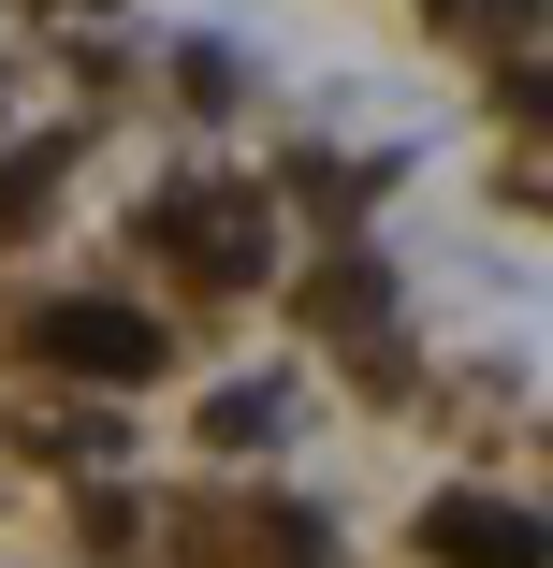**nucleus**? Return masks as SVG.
I'll return each mask as SVG.
<instances>
[{"mask_svg":"<svg viewBox=\"0 0 553 568\" xmlns=\"http://www.w3.org/2000/svg\"><path fill=\"white\" fill-rule=\"evenodd\" d=\"M422 554H437V568H539V510H510V496H437V510H422Z\"/></svg>","mask_w":553,"mask_h":568,"instance_id":"obj_3","label":"nucleus"},{"mask_svg":"<svg viewBox=\"0 0 553 568\" xmlns=\"http://www.w3.org/2000/svg\"><path fill=\"white\" fill-rule=\"evenodd\" d=\"M30 351L73 365V379H161L175 335H161L146 306H117V292H59V306H30Z\"/></svg>","mask_w":553,"mask_h":568,"instance_id":"obj_2","label":"nucleus"},{"mask_svg":"<svg viewBox=\"0 0 553 568\" xmlns=\"http://www.w3.org/2000/svg\"><path fill=\"white\" fill-rule=\"evenodd\" d=\"M44 16H73V0H44Z\"/></svg>","mask_w":553,"mask_h":568,"instance_id":"obj_7","label":"nucleus"},{"mask_svg":"<svg viewBox=\"0 0 553 568\" xmlns=\"http://www.w3.org/2000/svg\"><path fill=\"white\" fill-rule=\"evenodd\" d=\"M146 234H161L204 292H248V277L277 263V204H263V190H234V175H190V190H161V204H146Z\"/></svg>","mask_w":553,"mask_h":568,"instance_id":"obj_1","label":"nucleus"},{"mask_svg":"<svg viewBox=\"0 0 553 568\" xmlns=\"http://www.w3.org/2000/svg\"><path fill=\"white\" fill-rule=\"evenodd\" d=\"M263 539H277V568H336V539H320V525H306V510H277V525H263Z\"/></svg>","mask_w":553,"mask_h":568,"instance_id":"obj_6","label":"nucleus"},{"mask_svg":"<svg viewBox=\"0 0 553 568\" xmlns=\"http://www.w3.org/2000/svg\"><path fill=\"white\" fill-rule=\"evenodd\" d=\"M59 161H73V146H16V161H0V219H30V204L59 190Z\"/></svg>","mask_w":553,"mask_h":568,"instance_id":"obj_5","label":"nucleus"},{"mask_svg":"<svg viewBox=\"0 0 553 568\" xmlns=\"http://www.w3.org/2000/svg\"><path fill=\"white\" fill-rule=\"evenodd\" d=\"M277 423H291V394H277V379H234V394H204V437H218V452H248V437H277Z\"/></svg>","mask_w":553,"mask_h":568,"instance_id":"obj_4","label":"nucleus"}]
</instances>
